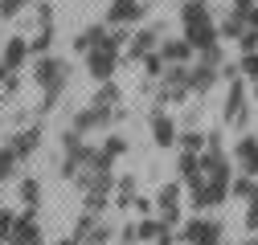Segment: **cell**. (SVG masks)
Wrapping results in <instances>:
<instances>
[{
    "instance_id": "7c38bea8",
    "label": "cell",
    "mask_w": 258,
    "mask_h": 245,
    "mask_svg": "<svg viewBox=\"0 0 258 245\" xmlns=\"http://www.w3.org/2000/svg\"><path fill=\"white\" fill-rule=\"evenodd\" d=\"M25 61H29V37H9L5 49H0V70H5V74H17Z\"/></svg>"
},
{
    "instance_id": "9a60e30c",
    "label": "cell",
    "mask_w": 258,
    "mask_h": 245,
    "mask_svg": "<svg viewBox=\"0 0 258 245\" xmlns=\"http://www.w3.org/2000/svg\"><path fill=\"white\" fill-rule=\"evenodd\" d=\"M234 160L246 176H258V135H242L234 143Z\"/></svg>"
},
{
    "instance_id": "d6a6232c",
    "label": "cell",
    "mask_w": 258,
    "mask_h": 245,
    "mask_svg": "<svg viewBox=\"0 0 258 245\" xmlns=\"http://www.w3.org/2000/svg\"><path fill=\"white\" fill-rule=\"evenodd\" d=\"M13 221H17V212H13V208H0V245H9V233H13Z\"/></svg>"
},
{
    "instance_id": "f1b7e54d",
    "label": "cell",
    "mask_w": 258,
    "mask_h": 245,
    "mask_svg": "<svg viewBox=\"0 0 258 245\" xmlns=\"http://www.w3.org/2000/svg\"><path fill=\"white\" fill-rule=\"evenodd\" d=\"M246 233H258V188L246 196Z\"/></svg>"
},
{
    "instance_id": "6da1fadb",
    "label": "cell",
    "mask_w": 258,
    "mask_h": 245,
    "mask_svg": "<svg viewBox=\"0 0 258 245\" xmlns=\"http://www.w3.org/2000/svg\"><path fill=\"white\" fill-rule=\"evenodd\" d=\"M180 29H184L180 37L192 45V53H205V49L221 45L217 21L209 13V0H184V5H180Z\"/></svg>"
},
{
    "instance_id": "60d3db41",
    "label": "cell",
    "mask_w": 258,
    "mask_h": 245,
    "mask_svg": "<svg viewBox=\"0 0 258 245\" xmlns=\"http://www.w3.org/2000/svg\"><path fill=\"white\" fill-rule=\"evenodd\" d=\"M254 98H258V78H254Z\"/></svg>"
},
{
    "instance_id": "ffe728a7",
    "label": "cell",
    "mask_w": 258,
    "mask_h": 245,
    "mask_svg": "<svg viewBox=\"0 0 258 245\" xmlns=\"http://www.w3.org/2000/svg\"><path fill=\"white\" fill-rule=\"evenodd\" d=\"M103 41H107V25H86L82 33L74 37V49L78 53H90L94 45H103Z\"/></svg>"
},
{
    "instance_id": "4fadbf2b",
    "label": "cell",
    "mask_w": 258,
    "mask_h": 245,
    "mask_svg": "<svg viewBox=\"0 0 258 245\" xmlns=\"http://www.w3.org/2000/svg\"><path fill=\"white\" fill-rule=\"evenodd\" d=\"M156 45H160V29H140V33H132V41L123 45V49H127L123 61H144Z\"/></svg>"
},
{
    "instance_id": "52a82bcc",
    "label": "cell",
    "mask_w": 258,
    "mask_h": 245,
    "mask_svg": "<svg viewBox=\"0 0 258 245\" xmlns=\"http://www.w3.org/2000/svg\"><path fill=\"white\" fill-rule=\"evenodd\" d=\"M230 82V94H225V106H221V118H225V127H246V118H250V110H246V78L242 74H234V78H225Z\"/></svg>"
},
{
    "instance_id": "1f68e13d",
    "label": "cell",
    "mask_w": 258,
    "mask_h": 245,
    "mask_svg": "<svg viewBox=\"0 0 258 245\" xmlns=\"http://www.w3.org/2000/svg\"><path fill=\"white\" fill-rule=\"evenodd\" d=\"M144 70H148V78H160V74H164V57H160V49H152V53L144 57Z\"/></svg>"
},
{
    "instance_id": "e575fe53",
    "label": "cell",
    "mask_w": 258,
    "mask_h": 245,
    "mask_svg": "<svg viewBox=\"0 0 258 245\" xmlns=\"http://www.w3.org/2000/svg\"><path fill=\"white\" fill-rule=\"evenodd\" d=\"M37 29H45V25H53V5H45V0H37Z\"/></svg>"
},
{
    "instance_id": "44dd1931",
    "label": "cell",
    "mask_w": 258,
    "mask_h": 245,
    "mask_svg": "<svg viewBox=\"0 0 258 245\" xmlns=\"http://www.w3.org/2000/svg\"><path fill=\"white\" fill-rule=\"evenodd\" d=\"M242 33H246V13H234V9H230V13H225V21L217 25V37H225V41H238Z\"/></svg>"
},
{
    "instance_id": "603a6c76",
    "label": "cell",
    "mask_w": 258,
    "mask_h": 245,
    "mask_svg": "<svg viewBox=\"0 0 258 245\" xmlns=\"http://www.w3.org/2000/svg\"><path fill=\"white\" fill-rule=\"evenodd\" d=\"M90 102H94V106H119V102H123V90L115 86V78H111V82H99V90H94Z\"/></svg>"
},
{
    "instance_id": "f546056e",
    "label": "cell",
    "mask_w": 258,
    "mask_h": 245,
    "mask_svg": "<svg viewBox=\"0 0 258 245\" xmlns=\"http://www.w3.org/2000/svg\"><path fill=\"white\" fill-rule=\"evenodd\" d=\"M33 0H0V21H13L21 9H29Z\"/></svg>"
},
{
    "instance_id": "484cf974",
    "label": "cell",
    "mask_w": 258,
    "mask_h": 245,
    "mask_svg": "<svg viewBox=\"0 0 258 245\" xmlns=\"http://www.w3.org/2000/svg\"><path fill=\"white\" fill-rule=\"evenodd\" d=\"M254 188H258V176H246V172H242V176L230 180V196H234V200H246Z\"/></svg>"
},
{
    "instance_id": "7402d4cb",
    "label": "cell",
    "mask_w": 258,
    "mask_h": 245,
    "mask_svg": "<svg viewBox=\"0 0 258 245\" xmlns=\"http://www.w3.org/2000/svg\"><path fill=\"white\" fill-rule=\"evenodd\" d=\"M21 156H17V151L5 143V147H0V184H9V180H17V172H21Z\"/></svg>"
},
{
    "instance_id": "cb8c5ba5",
    "label": "cell",
    "mask_w": 258,
    "mask_h": 245,
    "mask_svg": "<svg viewBox=\"0 0 258 245\" xmlns=\"http://www.w3.org/2000/svg\"><path fill=\"white\" fill-rule=\"evenodd\" d=\"M160 229H164V221H160V217H144V221H136V245H140V241H152V245H156ZM172 229H176V225H172Z\"/></svg>"
},
{
    "instance_id": "83f0119b",
    "label": "cell",
    "mask_w": 258,
    "mask_h": 245,
    "mask_svg": "<svg viewBox=\"0 0 258 245\" xmlns=\"http://www.w3.org/2000/svg\"><path fill=\"white\" fill-rule=\"evenodd\" d=\"M49 45H53V25H45V29H37L33 33V41H29V53H49Z\"/></svg>"
},
{
    "instance_id": "836d02e7",
    "label": "cell",
    "mask_w": 258,
    "mask_h": 245,
    "mask_svg": "<svg viewBox=\"0 0 258 245\" xmlns=\"http://www.w3.org/2000/svg\"><path fill=\"white\" fill-rule=\"evenodd\" d=\"M238 45H242V53H254V49H258V29L246 25V33L238 37Z\"/></svg>"
},
{
    "instance_id": "d6986e66",
    "label": "cell",
    "mask_w": 258,
    "mask_h": 245,
    "mask_svg": "<svg viewBox=\"0 0 258 245\" xmlns=\"http://www.w3.org/2000/svg\"><path fill=\"white\" fill-rule=\"evenodd\" d=\"M136 176H115V192H111V204L115 208H132V200H136Z\"/></svg>"
},
{
    "instance_id": "74e56055",
    "label": "cell",
    "mask_w": 258,
    "mask_h": 245,
    "mask_svg": "<svg viewBox=\"0 0 258 245\" xmlns=\"http://www.w3.org/2000/svg\"><path fill=\"white\" fill-rule=\"evenodd\" d=\"M254 5H258V0H234V5H230V9H234V13H250Z\"/></svg>"
},
{
    "instance_id": "277c9868",
    "label": "cell",
    "mask_w": 258,
    "mask_h": 245,
    "mask_svg": "<svg viewBox=\"0 0 258 245\" xmlns=\"http://www.w3.org/2000/svg\"><path fill=\"white\" fill-rule=\"evenodd\" d=\"M119 114H123L119 106H94V102H86L82 110H74V118H70V127H74L78 135H94V131H111Z\"/></svg>"
},
{
    "instance_id": "ac0fdd59",
    "label": "cell",
    "mask_w": 258,
    "mask_h": 245,
    "mask_svg": "<svg viewBox=\"0 0 258 245\" xmlns=\"http://www.w3.org/2000/svg\"><path fill=\"white\" fill-rule=\"evenodd\" d=\"M17 196H21L25 212H37V208H41V184H37L33 176H21V180H17Z\"/></svg>"
},
{
    "instance_id": "d4e9b609",
    "label": "cell",
    "mask_w": 258,
    "mask_h": 245,
    "mask_svg": "<svg viewBox=\"0 0 258 245\" xmlns=\"http://www.w3.org/2000/svg\"><path fill=\"white\" fill-rule=\"evenodd\" d=\"M176 147H180V151H205V131H201V127H184V131L176 135Z\"/></svg>"
},
{
    "instance_id": "ba28073f",
    "label": "cell",
    "mask_w": 258,
    "mask_h": 245,
    "mask_svg": "<svg viewBox=\"0 0 258 245\" xmlns=\"http://www.w3.org/2000/svg\"><path fill=\"white\" fill-rule=\"evenodd\" d=\"M180 196H184V184L180 180H172V184H164V188L156 192V217L164 221V225H180Z\"/></svg>"
},
{
    "instance_id": "8d00e7d4",
    "label": "cell",
    "mask_w": 258,
    "mask_h": 245,
    "mask_svg": "<svg viewBox=\"0 0 258 245\" xmlns=\"http://www.w3.org/2000/svg\"><path fill=\"white\" fill-rule=\"evenodd\" d=\"M119 241H123V245H136V221H127V225L119 229Z\"/></svg>"
},
{
    "instance_id": "8992f818",
    "label": "cell",
    "mask_w": 258,
    "mask_h": 245,
    "mask_svg": "<svg viewBox=\"0 0 258 245\" xmlns=\"http://www.w3.org/2000/svg\"><path fill=\"white\" fill-rule=\"evenodd\" d=\"M176 237H180L184 245H225L221 221H205V217H192V221L176 225Z\"/></svg>"
},
{
    "instance_id": "b9f144b4",
    "label": "cell",
    "mask_w": 258,
    "mask_h": 245,
    "mask_svg": "<svg viewBox=\"0 0 258 245\" xmlns=\"http://www.w3.org/2000/svg\"><path fill=\"white\" fill-rule=\"evenodd\" d=\"M37 245H45V241H37Z\"/></svg>"
},
{
    "instance_id": "e0dca14e",
    "label": "cell",
    "mask_w": 258,
    "mask_h": 245,
    "mask_svg": "<svg viewBox=\"0 0 258 245\" xmlns=\"http://www.w3.org/2000/svg\"><path fill=\"white\" fill-rule=\"evenodd\" d=\"M9 147L17 151L21 160H29V156H33V151L41 147V127H25V131H17V135L9 139Z\"/></svg>"
},
{
    "instance_id": "2e32d148",
    "label": "cell",
    "mask_w": 258,
    "mask_h": 245,
    "mask_svg": "<svg viewBox=\"0 0 258 245\" xmlns=\"http://www.w3.org/2000/svg\"><path fill=\"white\" fill-rule=\"evenodd\" d=\"M160 57H164V66H188V57H192V45L184 37H172V41H160L156 45Z\"/></svg>"
},
{
    "instance_id": "f35d334b",
    "label": "cell",
    "mask_w": 258,
    "mask_h": 245,
    "mask_svg": "<svg viewBox=\"0 0 258 245\" xmlns=\"http://www.w3.org/2000/svg\"><path fill=\"white\" fill-rule=\"evenodd\" d=\"M53 245H82V237H78V233H70V237H61V241H53Z\"/></svg>"
},
{
    "instance_id": "9c48e42d",
    "label": "cell",
    "mask_w": 258,
    "mask_h": 245,
    "mask_svg": "<svg viewBox=\"0 0 258 245\" xmlns=\"http://www.w3.org/2000/svg\"><path fill=\"white\" fill-rule=\"evenodd\" d=\"M148 127H152V143L156 147H176V135H180V127L172 122V114H164V110H152L148 114Z\"/></svg>"
},
{
    "instance_id": "7bdbcfd3",
    "label": "cell",
    "mask_w": 258,
    "mask_h": 245,
    "mask_svg": "<svg viewBox=\"0 0 258 245\" xmlns=\"http://www.w3.org/2000/svg\"><path fill=\"white\" fill-rule=\"evenodd\" d=\"M119 245H123V241H119Z\"/></svg>"
},
{
    "instance_id": "30bf717a",
    "label": "cell",
    "mask_w": 258,
    "mask_h": 245,
    "mask_svg": "<svg viewBox=\"0 0 258 245\" xmlns=\"http://www.w3.org/2000/svg\"><path fill=\"white\" fill-rule=\"evenodd\" d=\"M37 241H45L41 237V225H37V212H17L9 245H37Z\"/></svg>"
},
{
    "instance_id": "8fae6325",
    "label": "cell",
    "mask_w": 258,
    "mask_h": 245,
    "mask_svg": "<svg viewBox=\"0 0 258 245\" xmlns=\"http://www.w3.org/2000/svg\"><path fill=\"white\" fill-rule=\"evenodd\" d=\"M221 78V66H209V61L197 57V66H188V94H209Z\"/></svg>"
},
{
    "instance_id": "d590c367",
    "label": "cell",
    "mask_w": 258,
    "mask_h": 245,
    "mask_svg": "<svg viewBox=\"0 0 258 245\" xmlns=\"http://www.w3.org/2000/svg\"><path fill=\"white\" fill-rule=\"evenodd\" d=\"M132 208H136V212H140V217H148V212H152V208H156V204H152V200H148V196H140V192H136V200H132Z\"/></svg>"
},
{
    "instance_id": "7a4b0ae2",
    "label": "cell",
    "mask_w": 258,
    "mask_h": 245,
    "mask_svg": "<svg viewBox=\"0 0 258 245\" xmlns=\"http://www.w3.org/2000/svg\"><path fill=\"white\" fill-rule=\"evenodd\" d=\"M33 82L41 86V114L57 110L61 94H66V86H70V61L53 57V53H41L33 61Z\"/></svg>"
},
{
    "instance_id": "5b68a950",
    "label": "cell",
    "mask_w": 258,
    "mask_h": 245,
    "mask_svg": "<svg viewBox=\"0 0 258 245\" xmlns=\"http://www.w3.org/2000/svg\"><path fill=\"white\" fill-rule=\"evenodd\" d=\"M184 98H188V66H164L156 106H176V102H184Z\"/></svg>"
},
{
    "instance_id": "ab89813d",
    "label": "cell",
    "mask_w": 258,
    "mask_h": 245,
    "mask_svg": "<svg viewBox=\"0 0 258 245\" xmlns=\"http://www.w3.org/2000/svg\"><path fill=\"white\" fill-rule=\"evenodd\" d=\"M246 25H250V29H258V5H254V9L246 13Z\"/></svg>"
},
{
    "instance_id": "4316f807",
    "label": "cell",
    "mask_w": 258,
    "mask_h": 245,
    "mask_svg": "<svg viewBox=\"0 0 258 245\" xmlns=\"http://www.w3.org/2000/svg\"><path fill=\"white\" fill-rule=\"evenodd\" d=\"M103 156H107V160H115V164H119V160H123V156H127V139H123V135H115V131H111V135H107V139H103Z\"/></svg>"
},
{
    "instance_id": "5bb4252c",
    "label": "cell",
    "mask_w": 258,
    "mask_h": 245,
    "mask_svg": "<svg viewBox=\"0 0 258 245\" xmlns=\"http://www.w3.org/2000/svg\"><path fill=\"white\" fill-rule=\"evenodd\" d=\"M107 21L111 25H136V21H144V0H111Z\"/></svg>"
},
{
    "instance_id": "3957f363",
    "label": "cell",
    "mask_w": 258,
    "mask_h": 245,
    "mask_svg": "<svg viewBox=\"0 0 258 245\" xmlns=\"http://www.w3.org/2000/svg\"><path fill=\"white\" fill-rule=\"evenodd\" d=\"M86 57V74L94 78V82H111L115 78V70H119V61H123V49L107 37L103 45H94L90 53H82Z\"/></svg>"
},
{
    "instance_id": "4dcf8cb0",
    "label": "cell",
    "mask_w": 258,
    "mask_h": 245,
    "mask_svg": "<svg viewBox=\"0 0 258 245\" xmlns=\"http://www.w3.org/2000/svg\"><path fill=\"white\" fill-rule=\"evenodd\" d=\"M238 74H242V78H258V49H254V53H242Z\"/></svg>"
}]
</instances>
